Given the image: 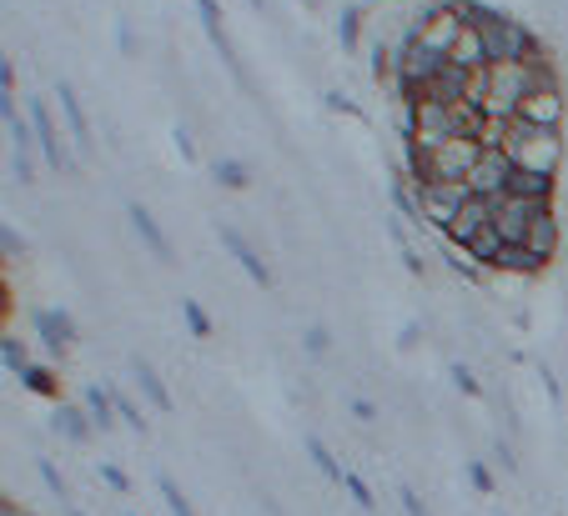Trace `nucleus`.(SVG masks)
<instances>
[{"label":"nucleus","mask_w":568,"mask_h":516,"mask_svg":"<svg viewBox=\"0 0 568 516\" xmlns=\"http://www.w3.org/2000/svg\"><path fill=\"white\" fill-rule=\"evenodd\" d=\"M508 176H514V161H508V151H503V146H493V151L478 155L473 176H468V191L483 196V201H498V196L508 191Z\"/></svg>","instance_id":"obj_8"},{"label":"nucleus","mask_w":568,"mask_h":516,"mask_svg":"<svg viewBox=\"0 0 568 516\" xmlns=\"http://www.w3.org/2000/svg\"><path fill=\"white\" fill-rule=\"evenodd\" d=\"M217 181L222 186H232V191H242V186L251 181L247 171H242V161H217Z\"/></svg>","instance_id":"obj_29"},{"label":"nucleus","mask_w":568,"mask_h":516,"mask_svg":"<svg viewBox=\"0 0 568 516\" xmlns=\"http://www.w3.org/2000/svg\"><path fill=\"white\" fill-rule=\"evenodd\" d=\"M343 487L353 491V502L362 506V512H372V491H368V481H362V477H353V471H347V481H343Z\"/></svg>","instance_id":"obj_33"},{"label":"nucleus","mask_w":568,"mask_h":516,"mask_svg":"<svg viewBox=\"0 0 568 516\" xmlns=\"http://www.w3.org/2000/svg\"><path fill=\"white\" fill-rule=\"evenodd\" d=\"M397 502H403V512H408V516H433L423 502H418V491H412V487H403V491H397Z\"/></svg>","instance_id":"obj_36"},{"label":"nucleus","mask_w":568,"mask_h":516,"mask_svg":"<svg viewBox=\"0 0 568 516\" xmlns=\"http://www.w3.org/2000/svg\"><path fill=\"white\" fill-rule=\"evenodd\" d=\"M0 241H5V256H21V251H26V241H21V236H15L11 226H5V231H0Z\"/></svg>","instance_id":"obj_39"},{"label":"nucleus","mask_w":568,"mask_h":516,"mask_svg":"<svg viewBox=\"0 0 568 516\" xmlns=\"http://www.w3.org/2000/svg\"><path fill=\"white\" fill-rule=\"evenodd\" d=\"M412 196H418L423 221H433L437 231H448L453 221H458V211L473 201L468 181H418V186H412Z\"/></svg>","instance_id":"obj_4"},{"label":"nucleus","mask_w":568,"mask_h":516,"mask_svg":"<svg viewBox=\"0 0 568 516\" xmlns=\"http://www.w3.org/2000/svg\"><path fill=\"white\" fill-rule=\"evenodd\" d=\"M197 11H201V26H207V36H222V11H217V0H197Z\"/></svg>","instance_id":"obj_32"},{"label":"nucleus","mask_w":568,"mask_h":516,"mask_svg":"<svg viewBox=\"0 0 568 516\" xmlns=\"http://www.w3.org/2000/svg\"><path fill=\"white\" fill-rule=\"evenodd\" d=\"M71 516H86V512H71Z\"/></svg>","instance_id":"obj_43"},{"label":"nucleus","mask_w":568,"mask_h":516,"mask_svg":"<svg viewBox=\"0 0 568 516\" xmlns=\"http://www.w3.org/2000/svg\"><path fill=\"white\" fill-rule=\"evenodd\" d=\"M30 116H36V136H40V151H46V161H51V171H76V161H71L66 151H61V141H55V121L46 105H30Z\"/></svg>","instance_id":"obj_12"},{"label":"nucleus","mask_w":568,"mask_h":516,"mask_svg":"<svg viewBox=\"0 0 568 516\" xmlns=\"http://www.w3.org/2000/svg\"><path fill=\"white\" fill-rule=\"evenodd\" d=\"M182 316H186V326H192V336H201V341H207V336L217 331L212 316L201 311V301H192V297H182Z\"/></svg>","instance_id":"obj_24"},{"label":"nucleus","mask_w":568,"mask_h":516,"mask_svg":"<svg viewBox=\"0 0 568 516\" xmlns=\"http://www.w3.org/2000/svg\"><path fill=\"white\" fill-rule=\"evenodd\" d=\"M448 61L458 65V71H468V76H483V71L493 65V55H489V46H483V36H478V30L468 26V30L458 36V46H453Z\"/></svg>","instance_id":"obj_11"},{"label":"nucleus","mask_w":568,"mask_h":516,"mask_svg":"<svg viewBox=\"0 0 568 516\" xmlns=\"http://www.w3.org/2000/svg\"><path fill=\"white\" fill-rule=\"evenodd\" d=\"M0 351H5V372H11V376H21V372H26V351H21V341H15V336H5V341H0Z\"/></svg>","instance_id":"obj_30"},{"label":"nucleus","mask_w":568,"mask_h":516,"mask_svg":"<svg viewBox=\"0 0 568 516\" xmlns=\"http://www.w3.org/2000/svg\"><path fill=\"white\" fill-rule=\"evenodd\" d=\"M478 155H483V146L473 141V136H453V141L433 146V151H412V186L418 181H468L478 166Z\"/></svg>","instance_id":"obj_2"},{"label":"nucleus","mask_w":568,"mask_h":516,"mask_svg":"<svg viewBox=\"0 0 568 516\" xmlns=\"http://www.w3.org/2000/svg\"><path fill=\"white\" fill-rule=\"evenodd\" d=\"M508 161L523 171H543V176H554L558 161H564V136L558 130H533L523 121H508Z\"/></svg>","instance_id":"obj_3"},{"label":"nucleus","mask_w":568,"mask_h":516,"mask_svg":"<svg viewBox=\"0 0 568 516\" xmlns=\"http://www.w3.org/2000/svg\"><path fill=\"white\" fill-rule=\"evenodd\" d=\"M111 397H116V416H121V421H126V426H132V431H141V437H146V431H151V426H146L141 406H136L132 397H121V391H111Z\"/></svg>","instance_id":"obj_27"},{"label":"nucleus","mask_w":568,"mask_h":516,"mask_svg":"<svg viewBox=\"0 0 568 516\" xmlns=\"http://www.w3.org/2000/svg\"><path fill=\"white\" fill-rule=\"evenodd\" d=\"M548 211V201H523V196H498V211H493V226L503 231L508 246H523L533 231V221Z\"/></svg>","instance_id":"obj_6"},{"label":"nucleus","mask_w":568,"mask_h":516,"mask_svg":"<svg viewBox=\"0 0 568 516\" xmlns=\"http://www.w3.org/2000/svg\"><path fill=\"white\" fill-rule=\"evenodd\" d=\"M132 226H136V236H141L146 246H151V251H157V261H172L176 251H172V241H166V231H161L157 226V216H151V211L141 206V201H136L132 206Z\"/></svg>","instance_id":"obj_14"},{"label":"nucleus","mask_w":568,"mask_h":516,"mask_svg":"<svg viewBox=\"0 0 568 516\" xmlns=\"http://www.w3.org/2000/svg\"><path fill=\"white\" fill-rule=\"evenodd\" d=\"M357 30H362V11H343V21H337V36H343V51H353V46H357Z\"/></svg>","instance_id":"obj_31"},{"label":"nucleus","mask_w":568,"mask_h":516,"mask_svg":"<svg viewBox=\"0 0 568 516\" xmlns=\"http://www.w3.org/2000/svg\"><path fill=\"white\" fill-rule=\"evenodd\" d=\"M448 266H453L458 276H468V281H483V272H489V266H478V261L468 256L462 246H453V251H448Z\"/></svg>","instance_id":"obj_28"},{"label":"nucleus","mask_w":568,"mask_h":516,"mask_svg":"<svg viewBox=\"0 0 568 516\" xmlns=\"http://www.w3.org/2000/svg\"><path fill=\"white\" fill-rule=\"evenodd\" d=\"M503 196H523V201H548V196H554V176L514 166V176H508V191H503Z\"/></svg>","instance_id":"obj_13"},{"label":"nucleus","mask_w":568,"mask_h":516,"mask_svg":"<svg viewBox=\"0 0 568 516\" xmlns=\"http://www.w3.org/2000/svg\"><path fill=\"white\" fill-rule=\"evenodd\" d=\"M40 481H46V487L55 491V496H66V481H61V471H55L51 462H40Z\"/></svg>","instance_id":"obj_38"},{"label":"nucleus","mask_w":568,"mask_h":516,"mask_svg":"<svg viewBox=\"0 0 568 516\" xmlns=\"http://www.w3.org/2000/svg\"><path fill=\"white\" fill-rule=\"evenodd\" d=\"M21 387L36 391V397H55V376L46 372V366H26V372H21Z\"/></svg>","instance_id":"obj_26"},{"label":"nucleus","mask_w":568,"mask_h":516,"mask_svg":"<svg viewBox=\"0 0 568 516\" xmlns=\"http://www.w3.org/2000/svg\"><path fill=\"white\" fill-rule=\"evenodd\" d=\"M353 416L357 421H378V406L372 401H353Z\"/></svg>","instance_id":"obj_40"},{"label":"nucleus","mask_w":568,"mask_h":516,"mask_svg":"<svg viewBox=\"0 0 568 516\" xmlns=\"http://www.w3.org/2000/svg\"><path fill=\"white\" fill-rule=\"evenodd\" d=\"M548 261H539L529 246H503L498 261H493V272H508V276H539Z\"/></svg>","instance_id":"obj_16"},{"label":"nucleus","mask_w":568,"mask_h":516,"mask_svg":"<svg viewBox=\"0 0 568 516\" xmlns=\"http://www.w3.org/2000/svg\"><path fill=\"white\" fill-rule=\"evenodd\" d=\"M302 5H307V11H312V5H318V0H302Z\"/></svg>","instance_id":"obj_42"},{"label":"nucleus","mask_w":568,"mask_h":516,"mask_svg":"<svg viewBox=\"0 0 568 516\" xmlns=\"http://www.w3.org/2000/svg\"><path fill=\"white\" fill-rule=\"evenodd\" d=\"M468 481H473L478 491H493V471L483 462H468Z\"/></svg>","instance_id":"obj_37"},{"label":"nucleus","mask_w":568,"mask_h":516,"mask_svg":"<svg viewBox=\"0 0 568 516\" xmlns=\"http://www.w3.org/2000/svg\"><path fill=\"white\" fill-rule=\"evenodd\" d=\"M136 381H141V391H146V401L157 406V412H172V391L161 387V376L151 372L146 362H136Z\"/></svg>","instance_id":"obj_22"},{"label":"nucleus","mask_w":568,"mask_h":516,"mask_svg":"<svg viewBox=\"0 0 568 516\" xmlns=\"http://www.w3.org/2000/svg\"><path fill=\"white\" fill-rule=\"evenodd\" d=\"M86 416H91V421L107 431V426L116 421V397H111L107 387H86Z\"/></svg>","instance_id":"obj_19"},{"label":"nucleus","mask_w":568,"mask_h":516,"mask_svg":"<svg viewBox=\"0 0 568 516\" xmlns=\"http://www.w3.org/2000/svg\"><path fill=\"white\" fill-rule=\"evenodd\" d=\"M462 11V21L483 36V46H489L493 61H529L533 51H539V40H533L529 26H518L514 15L503 11H489V5H478V0H453Z\"/></svg>","instance_id":"obj_1"},{"label":"nucleus","mask_w":568,"mask_h":516,"mask_svg":"<svg viewBox=\"0 0 568 516\" xmlns=\"http://www.w3.org/2000/svg\"><path fill=\"white\" fill-rule=\"evenodd\" d=\"M61 111H66V126H71V136H76V146H86V141H91V126H86V111H81V101H76V91H71V86H61Z\"/></svg>","instance_id":"obj_21"},{"label":"nucleus","mask_w":568,"mask_h":516,"mask_svg":"<svg viewBox=\"0 0 568 516\" xmlns=\"http://www.w3.org/2000/svg\"><path fill=\"white\" fill-rule=\"evenodd\" d=\"M157 487H161V496H166V506H172V516H197V506L186 502V491L176 487L172 477H157Z\"/></svg>","instance_id":"obj_25"},{"label":"nucleus","mask_w":568,"mask_h":516,"mask_svg":"<svg viewBox=\"0 0 568 516\" xmlns=\"http://www.w3.org/2000/svg\"><path fill=\"white\" fill-rule=\"evenodd\" d=\"M91 426H96L91 416L76 412V406H66V401L55 406V431H61L66 441H76V446H86V441H91Z\"/></svg>","instance_id":"obj_18"},{"label":"nucleus","mask_w":568,"mask_h":516,"mask_svg":"<svg viewBox=\"0 0 568 516\" xmlns=\"http://www.w3.org/2000/svg\"><path fill=\"white\" fill-rule=\"evenodd\" d=\"M0 516H26V512H21V506H15L11 496H5V502H0Z\"/></svg>","instance_id":"obj_41"},{"label":"nucleus","mask_w":568,"mask_h":516,"mask_svg":"<svg viewBox=\"0 0 568 516\" xmlns=\"http://www.w3.org/2000/svg\"><path fill=\"white\" fill-rule=\"evenodd\" d=\"M503 246H508V241H503V231H498V226H489V231H478V236H473V246H468V256H473L478 266H489V272H493V261H498V251H503Z\"/></svg>","instance_id":"obj_20"},{"label":"nucleus","mask_w":568,"mask_h":516,"mask_svg":"<svg viewBox=\"0 0 568 516\" xmlns=\"http://www.w3.org/2000/svg\"><path fill=\"white\" fill-rule=\"evenodd\" d=\"M564 116H568L564 86H539V91L523 96V105H518L514 121H523V126H533V130H558L564 126Z\"/></svg>","instance_id":"obj_7"},{"label":"nucleus","mask_w":568,"mask_h":516,"mask_svg":"<svg viewBox=\"0 0 568 516\" xmlns=\"http://www.w3.org/2000/svg\"><path fill=\"white\" fill-rule=\"evenodd\" d=\"M453 387L468 391V397H478V391H483V387H478V376L468 372V366H453Z\"/></svg>","instance_id":"obj_35"},{"label":"nucleus","mask_w":568,"mask_h":516,"mask_svg":"<svg viewBox=\"0 0 568 516\" xmlns=\"http://www.w3.org/2000/svg\"><path fill=\"white\" fill-rule=\"evenodd\" d=\"M493 211H498V201H483V196H473V201L458 211V221H453L443 236H448L453 246H462V251H468V246H473V236L493 226Z\"/></svg>","instance_id":"obj_9"},{"label":"nucleus","mask_w":568,"mask_h":516,"mask_svg":"<svg viewBox=\"0 0 568 516\" xmlns=\"http://www.w3.org/2000/svg\"><path fill=\"white\" fill-rule=\"evenodd\" d=\"M523 246H529L539 261H554V251H558V216L554 211H543V216L533 221V231H529V241Z\"/></svg>","instance_id":"obj_17"},{"label":"nucleus","mask_w":568,"mask_h":516,"mask_svg":"<svg viewBox=\"0 0 568 516\" xmlns=\"http://www.w3.org/2000/svg\"><path fill=\"white\" fill-rule=\"evenodd\" d=\"M101 481H107L111 491H132V481H126V471H121V466H111V462H101Z\"/></svg>","instance_id":"obj_34"},{"label":"nucleus","mask_w":568,"mask_h":516,"mask_svg":"<svg viewBox=\"0 0 568 516\" xmlns=\"http://www.w3.org/2000/svg\"><path fill=\"white\" fill-rule=\"evenodd\" d=\"M307 456L318 462V471H322V477H328V481H337V487H343V481H347V471H343V466H337V462H332V452H328V446H322L318 437H307Z\"/></svg>","instance_id":"obj_23"},{"label":"nucleus","mask_w":568,"mask_h":516,"mask_svg":"<svg viewBox=\"0 0 568 516\" xmlns=\"http://www.w3.org/2000/svg\"><path fill=\"white\" fill-rule=\"evenodd\" d=\"M217 236H222V246H226V251H232V256H237V266H242V272H247L251 281H257V286H262V291H267V286H272V272H267V266H262V256L251 251V241H247V236H242L237 226H226V221H222V226H217Z\"/></svg>","instance_id":"obj_10"},{"label":"nucleus","mask_w":568,"mask_h":516,"mask_svg":"<svg viewBox=\"0 0 568 516\" xmlns=\"http://www.w3.org/2000/svg\"><path fill=\"white\" fill-rule=\"evenodd\" d=\"M462 30H468V21H462L458 5H437V11H423L418 21H412L408 36H412V40H423L428 51L453 55V46H458Z\"/></svg>","instance_id":"obj_5"},{"label":"nucleus","mask_w":568,"mask_h":516,"mask_svg":"<svg viewBox=\"0 0 568 516\" xmlns=\"http://www.w3.org/2000/svg\"><path fill=\"white\" fill-rule=\"evenodd\" d=\"M36 326H40V336H46V347L51 351H66L71 341H76V326H71L66 311H36Z\"/></svg>","instance_id":"obj_15"}]
</instances>
